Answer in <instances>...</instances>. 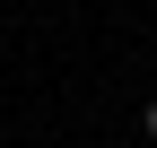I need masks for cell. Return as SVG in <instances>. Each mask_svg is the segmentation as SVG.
Segmentation results:
<instances>
[{
  "label": "cell",
  "mask_w": 157,
  "mask_h": 148,
  "mask_svg": "<svg viewBox=\"0 0 157 148\" xmlns=\"http://www.w3.org/2000/svg\"><path fill=\"white\" fill-rule=\"evenodd\" d=\"M140 131H148V148H157V96H148V113H140Z\"/></svg>",
  "instance_id": "1"
}]
</instances>
